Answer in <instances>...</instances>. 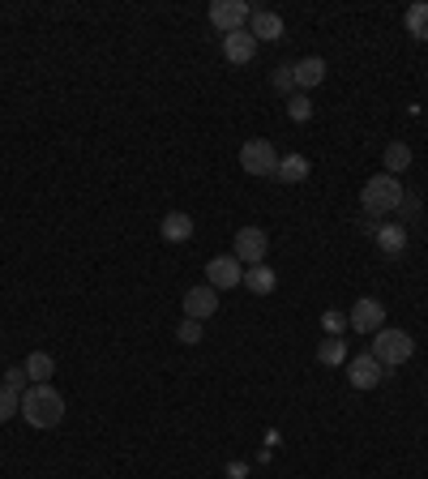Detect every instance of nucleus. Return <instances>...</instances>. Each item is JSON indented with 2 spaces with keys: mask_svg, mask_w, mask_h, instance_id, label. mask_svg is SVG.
<instances>
[{
  "mask_svg": "<svg viewBox=\"0 0 428 479\" xmlns=\"http://www.w3.org/2000/svg\"><path fill=\"white\" fill-rule=\"evenodd\" d=\"M21 420L30 423V428H56L64 420V394H60L56 385H30L26 394H21Z\"/></svg>",
  "mask_w": 428,
  "mask_h": 479,
  "instance_id": "f257e3e1",
  "label": "nucleus"
},
{
  "mask_svg": "<svg viewBox=\"0 0 428 479\" xmlns=\"http://www.w3.org/2000/svg\"><path fill=\"white\" fill-rule=\"evenodd\" d=\"M398 201H403V184H398V175H386L377 172L364 180V189H360V210L369 214V218H386V214L398 210Z\"/></svg>",
  "mask_w": 428,
  "mask_h": 479,
  "instance_id": "f03ea898",
  "label": "nucleus"
},
{
  "mask_svg": "<svg viewBox=\"0 0 428 479\" xmlns=\"http://www.w3.org/2000/svg\"><path fill=\"white\" fill-rule=\"evenodd\" d=\"M369 355L377 360V364L386 368H398V364H407L411 355H415V338H411L407 329H394V326H381L377 334H372V346H369Z\"/></svg>",
  "mask_w": 428,
  "mask_h": 479,
  "instance_id": "7ed1b4c3",
  "label": "nucleus"
},
{
  "mask_svg": "<svg viewBox=\"0 0 428 479\" xmlns=\"http://www.w3.org/2000/svg\"><path fill=\"white\" fill-rule=\"evenodd\" d=\"M266 249H270V240H266V231H261V227H240L232 235V257L244 269L261 266V261H266Z\"/></svg>",
  "mask_w": 428,
  "mask_h": 479,
  "instance_id": "20e7f679",
  "label": "nucleus"
},
{
  "mask_svg": "<svg viewBox=\"0 0 428 479\" xmlns=\"http://www.w3.org/2000/svg\"><path fill=\"white\" fill-rule=\"evenodd\" d=\"M240 167H244L249 175H274V167H278V150H274V141H266V137L244 141V146H240Z\"/></svg>",
  "mask_w": 428,
  "mask_h": 479,
  "instance_id": "39448f33",
  "label": "nucleus"
},
{
  "mask_svg": "<svg viewBox=\"0 0 428 479\" xmlns=\"http://www.w3.org/2000/svg\"><path fill=\"white\" fill-rule=\"evenodd\" d=\"M347 326L355 334H377V329L386 326V304L377 300V295H360L347 312Z\"/></svg>",
  "mask_w": 428,
  "mask_h": 479,
  "instance_id": "423d86ee",
  "label": "nucleus"
},
{
  "mask_svg": "<svg viewBox=\"0 0 428 479\" xmlns=\"http://www.w3.org/2000/svg\"><path fill=\"white\" fill-rule=\"evenodd\" d=\"M253 18V9L244 4V0H214L210 4V26L214 30H223V35H232V30H244Z\"/></svg>",
  "mask_w": 428,
  "mask_h": 479,
  "instance_id": "0eeeda50",
  "label": "nucleus"
},
{
  "mask_svg": "<svg viewBox=\"0 0 428 479\" xmlns=\"http://www.w3.org/2000/svg\"><path fill=\"white\" fill-rule=\"evenodd\" d=\"M240 283H244V266L235 261L232 252H223V257H210V261H206V287L232 291V287H240Z\"/></svg>",
  "mask_w": 428,
  "mask_h": 479,
  "instance_id": "6e6552de",
  "label": "nucleus"
},
{
  "mask_svg": "<svg viewBox=\"0 0 428 479\" xmlns=\"http://www.w3.org/2000/svg\"><path fill=\"white\" fill-rule=\"evenodd\" d=\"M347 381H351V389H377V385L386 381V368L364 351V355H355V360L347 364Z\"/></svg>",
  "mask_w": 428,
  "mask_h": 479,
  "instance_id": "1a4fd4ad",
  "label": "nucleus"
},
{
  "mask_svg": "<svg viewBox=\"0 0 428 479\" xmlns=\"http://www.w3.org/2000/svg\"><path fill=\"white\" fill-rule=\"evenodd\" d=\"M180 308H184V317H193V321H210L214 312H218V291L206 287V283H201V287H189Z\"/></svg>",
  "mask_w": 428,
  "mask_h": 479,
  "instance_id": "9d476101",
  "label": "nucleus"
},
{
  "mask_svg": "<svg viewBox=\"0 0 428 479\" xmlns=\"http://www.w3.org/2000/svg\"><path fill=\"white\" fill-rule=\"evenodd\" d=\"M257 47H261V43L249 35V26H244V30H232V35H223V60H227V64H249V60L257 56Z\"/></svg>",
  "mask_w": 428,
  "mask_h": 479,
  "instance_id": "9b49d317",
  "label": "nucleus"
},
{
  "mask_svg": "<svg viewBox=\"0 0 428 479\" xmlns=\"http://www.w3.org/2000/svg\"><path fill=\"white\" fill-rule=\"evenodd\" d=\"M158 235H163L167 244H189V240H193V214H184V210L163 214V223H158Z\"/></svg>",
  "mask_w": 428,
  "mask_h": 479,
  "instance_id": "f8f14e48",
  "label": "nucleus"
},
{
  "mask_svg": "<svg viewBox=\"0 0 428 479\" xmlns=\"http://www.w3.org/2000/svg\"><path fill=\"white\" fill-rule=\"evenodd\" d=\"M249 35H253L257 43H274V38H283L287 30H283V18H278L274 9H253V18H249Z\"/></svg>",
  "mask_w": 428,
  "mask_h": 479,
  "instance_id": "ddd939ff",
  "label": "nucleus"
},
{
  "mask_svg": "<svg viewBox=\"0 0 428 479\" xmlns=\"http://www.w3.org/2000/svg\"><path fill=\"white\" fill-rule=\"evenodd\" d=\"M326 81V60L321 56H304V60H295V90L304 95V90H317Z\"/></svg>",
  "mask_w": 428,
  "mask_h": 479,
  "instance_id": "4468645a",
  "label": "nucleus"
},
{
  "mask_svg": "<svg viewBox=\"0 0 428 479\" xmlns=\"http://www.w3.org/2000/svg\"><path fill=\"white\" fill-rule=\"evenodd\" d=\"M312 172V163L304 154H283L278 158V167H274V180H283V184H304Z\"/></svg>",
  "mask_w": 428,
  "mask_h": 479,
  "instance_id": "2eb2a0df",
  "label": "nucleus"
},
{
  "mask_svg": "<svg viewBox=\"0 0 428 479\" xmlns=\"http://www.w3.org/2000/svg\"><path fill=\"white\" fill-rule=\"evenodd\" d=\"M372 240H377V249L386 252V257H403V249H407V227H403V223H381Z\"/></svg>",
  "mask_w": 428,
  "mask_h": 479,
  "instance_id": "dca6fc26",
  "label": "nucleus"
},
{
  "mask_svg": "<svg viewBox=\"0 0 428 479\" xmlns=\"http://www.w3.org/2000/svg\"><path fill=\"white\" fill-rule=\"evenodd\" d=\"M240 287H249L253 295H274V287H278V274H274V269L261 261V266H249V269H244V283H240Z\"/></svg>",
  "mask_w": 428,
  "mask_h": 479,
  "instance_id": "f3484780",
  "label": "nucleus"
},
{
  "mask_svg": "<svg viewBox=\"0 0 428 479\" xmlns=\"http://www.w3.org/2000/svg\"><path fill=\"white\" fill-rule=\"evenodd\" d=\"M317 364H326V368H338V364H347V338L343 334H326L321 343H317Z\"/></svg>",
  "mask_w": 428,
  "mask_h": 479,
  "instance_id": "a211bd4d",
  "label": "nucleus"
},
{
  "mask_svg": "<svg viewBox=\"0 0 428 479\" xmlns=\"http://www.w3.org/2000/svg\"><path fill=\"white\" fill-rule=\"evenodd\" d=\"M26 377H30V385H47V377H52V372H56V360H52V355H47V351H30V355H26Z\"/></svg>",
  "mask_w": 428,
  "mask_h": 479,
  "instance_id": "6ab92c4d",
  "label": "nucleus"
},
{
  "mask_svg": "<svg viewBox=\"0 0 428 479\" xmlns=\"http://www.w3.org/2000/svg\"><path fill=\"white\" fill-rule=\"evenodd\" d=\"M381 167H386V175H398L411 167V146L407 141H389L386 154H381Z\"/></svg>",
  "mask_w": 428,
  "mask_h": 479,
  "instance_id": "aec40b11",
  "label": "nucleus"
},
{
  "mask_svg": "<svg viewBox=\"0 0 428 479\" xmlns=\"http://www.w3.org/2000/svg\"><path fill=\"white\" fill-rule=\"evenodd\" d=\"M403 26H407L411 38H420V43H428V0H415L407 13H403Z\"/></svg>",
  "mask_w": 428,
  "mask_h": 479,
  "instance_id": "412c9836",
  "label": "nucleus"
},
{
  "mask_svg": "<svg viewBox=\"0 0 428 479\" xmlns=\"http://www.w3.org/2000/svg\"><path fill=\"white\" fill-rule=\"evenodd\" d=\"M201 334H206V321H193V317H180V326H175V338L184 346H197L201 343Z\"/></svg>",
  "mask_w": 428,
  "mask_h": 479,
  "instance_id": "4be33fe9",
  "label": "nucleus"
},
{
  "mask_svg": "<svg viewBox=\"0 0 428 479\" xmlns=\"http://www.w3.org/2000/svg\"><path fill=\"white\" fill-rule=\"evenodd\" d=\"M287 115H292L295 124H309V120H312V98L295 90V95L287 98Z\"/></svg>",
  "mask_w": 428,
  "mask_h": 479,
  "instance_id": "5701e85b",
  "label": "nucleus"
},
{
  "mask_svg": "<svg viewBox=\"0 0 428 479\" xmlns=\"http://www.w3.org/2000/svg\"><path fill=\"white\" fill-rule=\"evenodd\" d=\"M270 86H274V90H283V95H292V90H295V64H274Z\"/></svg>",
  "mask_w": 428,
  "mask_h": 479,
  "instance_id": "b1692460",
  "label": "nucleus"
},
{
  "mask_svg": "<svg viewBox=\"0 0 428 479\" xmlns=\"http://www.w3.org/2000/svg\"><path fill=\"white\" fill-rule=\"evenodd\" d=\"M18 411H21V394H13V389L0 385V423H9Z\"/></svg>",
  "mask_w": 428,
  "mask_h": 479,
  "instance_id": "393cba45",
  "label": "nucleus"
},
{
  "mask_svg": "<svg viewBox=\"0 0 428 479\" xmlns=\"http://www.w3.org/2000/svg\"><path fill=\"white\" fill-rule=\"evenodd\" d=\"M420 206H424V201H420V192H403V201H398V218H403V227H407L411 218H415V214H420Z\"/></svg>",
  "mask_w": 428,
  "mask_h": 479,
  "instance_id": "a878e982",
  "label": "nucleus"
},
{
  "mask_svg": "<svg viewBox=\"0 0 428 479\" xmlns=\"http://www.w3.org/2000/svg\"><path fill=\"white\" fill-rule=\"evenodd\" d=\"M321 329H326V334H343V329H347V312H338V308H330V312H321Z\"/></svg>",
  "mask_w": 428,
  "mask_h": 479,
  "instance_id": "bb28decb",
  "label": "nucleus"
},
{
  "mask_svg": "<svg viewBox=\"0 0 428 479\" xmlns=\"http://www.w3.org/2000/svg\"><path fill=\"white\" fill-rule=\"evenodd\" d=\"M0 385H4V389H13V394H26V389H30V377H26V368H9Z\"/></svg>",
  "mask_w": 428,
  "mask_h": 479,
  "instance_id": "cd10ccee",
  "label": "nucleus"
},
{
  "mask_svg": "<svg viewBox=\"0 0 428 479\" xmlns=\"http://www.w3.org/2000/svg\"><path fill=\"white\" fill-rule=\"evenodd\" d=\"M249 475V466L244 462H227V479H244Z\"/></svg>",
  "mask_w": 428,
  "mask_h": 479,
  "instance_id": "c85d7f7f",
  "label": "nucleus"
}]
</instances>
